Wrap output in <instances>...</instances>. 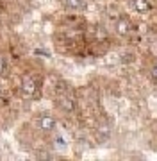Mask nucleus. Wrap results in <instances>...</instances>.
<instances>
[{"instance_id": "1", "label": "nucleus", "mask_w": 157, "mask_h": 161, "mask_svg": "<svg viewBox=\"0 0 157 161\" xmlns=\"http://www.w3.org/2000/svg\"><path fill=\"white\" fill-rule=\"evenodd\" d=\"M39 93V88H38V80L32 77V75H24L20 79V97L25 98V100H34Z\"/></svg>"}, {"instance_id": "2", "label": "nucleus", "mask_w": 157, "mask_h": 161, "mask_svg": "<svg viewBox=\"0 0 157 161\" xmlns=\"http://www.w3.org/2000/svg\"><path fill=\"white\" fill-rule=\"evenodd\" d=\"M34 127L41 132H52L57 127V120L52 115H47L45 113V115H39L34 118Z\"/></svg>"}, {"instance_id": "3", "label": "nucleus", "mask_w": 157, "mask_h": 161, "mask_svg": "<svg viewBox=\"0 0 157 161\" xmlns=\"http://www.w3.org/2000/svg\"><path fill=\"white\" fill-rule=\"evenodd\" d=\"M111 136H113V124H111V120H102L97 125V129H95V138H97V142L98 143H105V142H109Z\"/></svg>"}, {"instance_id": "4", "label": "nucleus", "mask_w": 157, "mask_h": 161, "mask_svg": "<svg viewBox=\"0 0 157 161\" xmlns=\"http://www.w3.org/2000/svg\"><path fill=\"white\" fill-rule=\"evenodd\" d=\"M114 31H116L118 36H127L132 31V23H130V20L127 16H120L116 20V23H114Z\"/></svg>"}, {"instance_id": "5", "label": "nucleus", "mask_w": 157, "mask_h": 161, "mask_svg": "<svg viewBox=\"0 0 157 161\" xmlns=\"http://www.w3.org/2000/svg\"><path fill=\"white\" fill-rule=\"evenodd\" d=\"M57 108L63 111V113L70 115V113H73V111H75V102H73V98H71V97L63 95V97L57 100Z\"/></svg>"}, {"instance_id": "6", "label": "nucleus", "mask_w": 157, "mask_h": 161, "mask_svg": "<svg viewBox=\"0 0 157 161\" xmlns=\"http://www.w3.org/2000/svg\"><path fill=\"white\" fill-rule=\"evenodd\" d=\"M130 7L136 13H141V14H146V13L152 11V6L148 0H130Z\"/></svg>"}, {"instance_id": "7", "label": "nucleus", "mask_w": 157, "mask_h": 161, "mask_svg": "<svg viewBox=\"0 0 157 161\" xmlns=\"http://www.w3.org/2000/svg\"><path fill=\"white\" fill-rule=\"evenodd\" d=\"M63 6L68 11H84L87 7V2L86 0H63Z\"/></svg>"}, {"instance_id": "8", "label": "nucleus", "mask_w": 157, "mask_h": 161, "mask_svg": "<svg viewBox=\"0 0 157 161\" xmlns=\"http://www.w3.org/2000/svg\"><path fill=\"white\" fill-rule=\"evenodd\" d=\"M7 72V59L4 56H0V77Z\"/></svg>"}, {"instance_id": "9", "label": "nucleus", "mask_w": 157, "mask_h": 161, "mask_svg": "<svg viewBox=\"0 0 157 161\" xmlns=\"http://www.w3.org/2000/svg\"><path fill=\"white\" fill-rule=\"evenodd\" d=\"M150 79H152V82H154V84H157V64H154V66H152V70H150Z\"/></svg>"}, {"instance_id": "10", "label": "nucleus", "mask_w": 157, "mask_h": 161, "mask_svg": "<svg viewBox=\"0 0 157 161\" xmlns=\"http://www.w3.org/2000/svg\"><path fill=\"white\" fill-rule=\"evenodd\" d=\"M0 97H2V86H0Z\"/></svg>"}]
</instances>
